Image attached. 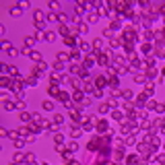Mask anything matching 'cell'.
Listing matches in <instances>:
<instances>
[{"label":"cell","instance_id":"44","mask_svg":"<svg viewBox=\"0 0 165 165\" xmlns=\"http://www.w3.org/2000/svg\"><path fill=\"white\" fill-rule=\"evenodd\" d=\"M134 81H136V83H140V85H146V83H144V74H136V76H134Z\"/></svg>","mask_w":165,"mask_h":165},{"label":"cell","instance_id":"60","mask_svg":"<svg viewBox=\"0 0 165 165\" xmlns=\"http://www.w3.org/2000/svg\"><path fill=\"white\" fill-rule=\"evenodd\" d=\"M13 165H17V163H13Z\"/></svg>","mask_w":165,"mask_h":165},{"label":"cell","instance_id":"31","mask_svg":"<svg viewBox=\"0 0 165 165\" xmlns=\"http://www.w3.org/2000/svg\"><path fill=\"white\" fill-rule=\"evenodd\" d=\"M4 109H17V101H4Z\"/></svg>","mask_w":165,"mask_h":165},{"label":"cell","instance_id":"32","mask_svg":"<svg viewBox=\"0 0 165 165\" xmlns=\"http://www.w3.org/2000/svg\"><path fill=\"white\" fill-rule=\"evenodd\" d=\"M68 58H70V52H60V54H58L60 62H64V60H68Z\"/></svg>","mask_w":165,"mask_h":165},{"label":"cell","instance_id":"42","mask_svg":"<svg viewBox=\"0 0 165 165\" xmlns=\"http://www.w3.org/2000/svg\"><path fill=\"white\" fill-rule=\"evenodd\" d=\"M74 11H76V15H81V13L87 11V6H85V4H76V6H74Z\"/></svg>","mask_w":165,"mask_h":165},{"label":"cell","instance_id":"9","mask_svg":"<svg viewBox=\"0 0 165 165\" xmlns=\"http://www.w3.org/2000/svg\"><path fill=\"white\" fill-rule=\"evenodd\" d=\"M144 76H146V79H155V76H157V68L149 66V68H146V72H144Z\"/></svg>","mask_w":165,"mask_h":165},{"label":"cell","instance_id":"40","mask_svg":"<svg viewBox=\"0 0 165 165\" xmlns=\"http://www.w3.org/2000/svg\"><path fill=\"white\" fill-rule=\"evenodd\" d=\"M54 140H56V144H62V142H64V134H62V132H58V134L54 136Z\"/></svg>","mask_w":165,"mask_h":165},{"label":"cell","instance_id":"52","mask_svg":"<svg viewBox=\"0 0 165 165\" xmlns=\"http://www.w3.org/2000/svg\"><path fill=\"white\" fill-rule=\"evenodd\" d=\"M48 6H50V8H52V11H58V8H60V4H58V2H50V4H48Z\"/></svg>","mask_w":165,"mask_h":165},{"label":"cell","instance_id":"39","mask_svg":"<svg viewBox=\"0 0 165 165\" xmlns=\"http://www.w3.org/2000/svg\"><path fill=\"white\" fill-rule=\"evenodd\" d=\"M33 43H35V37H31V35H27V37H25V48L33 46Z\"/></svg>","mask_w":165,"mask_h":165},{"label":"cell","instance_id":"21","mask_svg":"<svg viewBox=\"0 0 165 165\" xmlns=\"http://www.w3.org/2000/svg\"><path fill=\"white\" fill-rule=\"evenodd\" d=\"M95 128H97V130H103V132H107V122H105V120H99V122L95 124Z\"/></svg>","mask_w":165,"mask_h":165},{"label":"cell","instance_id":"6","mask_svg":"<svg viewBox=\"0 0 165 165\" xmlns=\"http://www.w3.org/2000/svg\"><path fill=\"white\" fill-rule=\"evenodd\" d=\"M105 85H107L105 76H97V79H95V89H101V87H105Z\"/></svg>","mask_w":165,"mask_h":165},{"label":"cell","instance_id":"48","mask_svg":"<svg viewBox=\"0 0 165 165\" xmlns=\"http://www.w3.org/2000/svg\"><path fill=\"white\" fill-rule=\"evenodd\" d=\"M122 157H124V151H122V149L114 153V159H122Z\"/></svg>","mask_w":165,"mask_h":165},{"label":"cell","instance_id":"14","mask_svg":"<svg viewBox=\"0 0 165 165\" xmlns=\"http://www.w3.org/2000/svg\"><path fill=\"white\" fill-rule=\"evenodd\" d=\"M109 87H111V89H118V87H120V81H118V76H114V74H109Z\"/></svg>","mask_w":165,"mask_h":165},{"label":"cell","instance_id":"19","mask_svg":"<svg viewBox=\"0 0 165 165\" xmlns=\"http://www.w3.org/2000/svg\"><path fill=\"white\" fill-rule=\"evenodd\" d=\"M68 83H70V87H72V89L81 91V83H79V79H74V76H70V79H68Z\"/></svg>","mask_w":165,"mask_h":165},{"label":"cell","instance_id":"26","mask_svg":"<svg viewBox=\"0 0 165 165\" xmlns=\"http://www.w3.org/2000/svg\"><path fill=\"white\" fill-rule=\"evenodd\" d=\"M31 60H35V62L39 64L41 62V54H39V52H35V50H31V56H29Z\"/></svg>","mask_w":165,"mask_h":165},{"label":"cell","instance_id":"43","mask_svg":"<svg viewBox=\"0 0 165 165\" xmlns=\"http://www.w3.org/2000/svg\"><path fill=\"white\" fill-rule=\"evenodd\" d=\"M83 89H85L87 93H91V95H93V91H95V89H93V85H91V83H85V85H83Z\"/></svg>","mask_w":165,"mask_h":165},{"label":"cell","instance_id":"49","mask_svg":"<svg viewBox=\"0 0 165 165\" xmlns=\"http://www.w3.org/2000/svg\"><path fill=\"white\" fill-rule=\"evenodd\" d=\"M2 48H4L6 52H11V50H13V48H11V41H6V39L2 41Z\"/></svg>","mask_w":165,"mask_h":165},{"label":"cell","instance_id":"50","mask_svg":"<svg viewBox=\"0 0 165 165\" xmlns=\"http://www.w3.org/2000/svg\"><path fill=\"white\" fill-rule=\"evenodd\" d=\"M79 74L83 76V79H87V76H89V70H87V68H81V70H79Z\"/></svg>","mask_w":165,"mask_h":165},{"label":"cell","instance_id":"35","mask_svg":"<svg viewBox=\"0 0 165 165\" xmlns=\"http://www.w3.org/2000/svg\"><path fill=\"white\" fill-rule=\"evenodd\" d=\"M62 122H64V116L62 114H54V124L58 126V124H62Z\"/></svg>","mask_w":165,"mask_h":165},{"label":"cell","instance_id":"2","mask_svg":"<svg viewBox=\"0 0 165 165\" xmlns=\"http://www.w3.org/2000/svg\"><path fill=\"white\" fill-rule=\"evenodd\" d=\"M19 120H21V122H25V124H29V122H33V114H29V111H21Z\"/></svg>","mask_w":165,"mask_h":165},{"label":"cell","instance_id":"58","mask_svg":"<svg viewBox=\"0 0 165 165\" xmlns=\"http://www.w3.org/2000/svg\"><path fill=\"white\" fill-rule=\"evenodd\" d=\"M163 23H165V17H163Z\"/></svg>","mask_w":165,"mask_h":165},{"label":"cell","instance_id":"3","mask_svg":"<svg viewBox=\"0 0 165 165\" xmlns=\"http://www.w3.org/2000/svg\"><path fill=\"white\" fill-rule=\"evenodd\" d=\"M37 79H39L37 74H31V76H27V79H25V87H37Z\"/></svg>","mask_w":165,"mask_h":165},{"label":"cell","instance_id":"45","mask_svg":"<svg viewBox=\"0 0 165 165\" xmlns=\"http://www.w3.org/2000/svg\"><path fill=\"white\" fill-rule=\"evenodd\" d=\"M155 107H157V103H155L153 99H149V101H146V109H155Z\"/></svg>","mask_w":165,"mask_h":165},{"label":"cell","instance_id":"12","mask_svg":"<svg viewBox=\"0 0 165 165\" xmlns=\"http://www.w3.org/2000/svg\"><path fill=\"white\" fill-rule=\"evenodd\" d=\"M93 48H95V50H97V52H101L103 48H105V41H103V39H99V37H97V39H95V41H93Z\"/></svg>","mask_w":165,"mask_h":165},{"label":"cell","instance_id":"37","mask_svg":"<svg viewBox=\"0 0 165 165\" xmlns=\"http://www.w3.org/2000/svg\"><path fill=\"white\" fill-rule=\"evenodd\" d=\"M43 109H46V111H52V109H54V103H52V101H43Z\"/></svg>","mask_w":165,"mask_h":165},{"label":"cell","instance_id":"59","mask_svg":"<svg viewBox=\"0 0 165 165\" xmlns=\"http://www.w3.org/2000/svg\"><path fill=\"white\" fill-rule=\"evenodd\" d=\"M163 107H165V103H163Z\"/></svg>","mask_w":165,"mask_h":165},{"label":"cell","instance_id":"15","mask_svg":"<svg viewBox=\"0 0 165 165\" xmlns=\"http://www.w3.org/2000/svg\"><path fill=\"white\" fill-rule=\"evenodd\" d=\"M122 97H124V101H132L134 99V93L130 91V89H124L122 91Z\"/></svg>","mask_w":165,"mask_h":165},{"label":"cell","instance_id":"22","mask_svg":"<svg viewBox=\"0 0 165 165\" xmlns=\"http://www.w3.org/2000/svg\"><path fill=\"white\" fill-rule=\"evenodd\" d=\"M87 31H89V23H79V29H76V33H87Z\"/></svg>","mask_w":165,"mask_h":165},{"label":"cell","instance_id":"7","mask_svg":"<svg viewBox=\"0 0 165 165\" xmlns=\"http://www.w3.org/2000/svg\"><path fill=\"white\" fill-rule=\"evenodd\" d=\"M97 21H99V13L91 11L89 15H87V23H97Z\"/></svg>","mask_w":165,"mask_h":165},{"label":"cell","instance_id":"23","mask_svg":"<svg viewBox=\"0 0 165 165\" xmlns=\"http://www.w3.org/2000/svg\"><path fill=\"white\" fill-rule=\"evenodd\" d=\"M74 101L76 103H83L85 101V93L83 91H74Z\"/></svg>","mask_w":165,"mask_h":165},{"label":"cell","instance_id":"30","mask_svg":"<svg viewBox=\"0 0 165 165\" xmlns=\"http://www.w3.org/2000/svg\"><path fill=\"white\" fill-rule=\"evenodd\" d=\"M64 66H66L64 62H60V60H56V62H54V70H58V72H62V70H64Z\"/></svg>","mask_w":165,"mask_h":165},{"label":"cell","instance_id":"13","mask_svg":"<svg viewBox=\"0 0 165 165\" xmlns=\"http://www.w3.org/2000/svg\"><path fill=\"white\" fill-rule=\"evenodd\" d=\"M79 50L83 52V54H87V56H89V52H91V46H89L87 41H81V43H79Z\"/></svg>","mask_w":165,"mask_h":165},{"label":"cell","instance_id":"16","mask_svg":"<svg viewBox=\"0 0 165 165\" xmlns=\"http://www.w3.org/2000/svg\"><path fill=\"white\" fill-rule=\"evenodd\" d=\"M136 163H140V159H138L136 155H128L126 157V165H136Z\"/></svg>","mask_w":165,"mask_h":165},{"label":"cell","instance_id":"10","mask_svg":"<svg viewBox=\"0 0 165 165\" xmlns=\"http://www.w3.org/2000/svg\"><path fill=\"white\" fill-rule=\"evenodd\" d=\"M58 33H60V35H62V39H64V37H68V35H72V33H70V29H68L66 25H60Z\"/></svg>","mask_w":165,"mask_h":165},{"label":"cell","instance_id":"17","mask_svg":"<svg viewBox=\"0 0 165 165\" xmlns=\"http://www.w3.org/2000/svg\"><path fill=\"white\" fill-rule=\"evenodd\" d=\"M8 13H11V17H13V19H19V17H21V8L11 6V8H8Z\"/></svg>","mask_w":165,"mask_h":165},{"label":"cell","instance_id":"20","mask_svg":"<svg viewBox=\"0 0 165 165\" xmlns=\"http://www.w3.org/2000/svg\"><path fill=\"white\" fill-rule=\"evenodd\" d=\"M64 43L66 46H76V35L72 33V35H68V37H64Z\"/></svg>","mask_w":165,"mask_h":165},{"label":"cell","instance_id":"24","mask_svg":"<svg viewBox=\"0 0 165 165\" xmlns=\"http://www.w3.org/2000/svg\"><path fill=\"white\" fill-rule=\"evenodd\" d=\"M29 130H33L31 124H29V126H23V128L19 130V136H29Z\"/></svg>","mask_w":165,"mask_h":165},{"label":"cell","instance_id":"56","mask_svg":"<svg viewBox=\"0 0 165 165\" xmlns=\"http://www.w3.org/2000/svg\"><path fill=\"white\" fill-rule=\"evenodd\" d=\"M70 165H81V163L79 161H70Z\"/></svg>","mask_w":165,"mask_h":165},{"label":"cell","instance_id":"36","mask_svg":"<svg viewBox=\"0 0 165 165\" xmlns=\"http://www.w3.org/2000/svg\"><path fill=\"white\" fill-rule=\"evenodd\" d=\"M33 15H35V23H41L43 19H46V17H43V13H41V11H35Z\"/></svg>","mask_w":165,"mask_h":165},{"label":"cell","instance_id":"57","mask_svg":"<svg viewBox=\"0 0 165 165\" xmlns=\"http://www.w3.org/2000/svg\"><path fill=\"white\" fill-rule=\"evenodd\" d=\"M163 76H165V68H163Z\"/></svg>","mask_w":165,"mask_h":165},{"label":"cell","instance_id":"29","mask_svg":"<svg viewBox=\"0 0 165 165\" xmlns=\"http://www.w3.org/2000/svg\"><path fill=\"white\" fill-rule=\"evenodd\" d=\"M79 58H81V52H70V60H72V64H79Z\"/></svg>","mask_w":165,"mask_h":165},{"label":"cell","instance_id":"5","mask_svg":"<svg viewBox=\"0 0 165 165\" xmlns=\"http://www.w3.org/2000/svg\"><path fill=\"white\" fill-rule=\"evenodd\" d=\"M48 93H50V95H54V97H56V95H60L62 91H60L58 83H54V85H50V87H48Z\"/></svg>","mask_w":165,"mask_h":165},{"label":"cell","instance_id":"51","mask_svg":"<svg viewBox=\"0 0 165 165\" xmlns=\"http://www.w3.org/2000/svg\"><path fill=\"white\" fill-rule=\"evenodd\" d=\"M46 19H48L50 23H52V21H58V15H52V13H50V15L46 17Z\"/></svg>","mask_w":165,"mask_h":165},{"label":"cell","instance_id":"4","mask_svg":"<svg viewBox=\"0 0 165 165\" xmlns=\"http://www.w3.org/2000/svg\"><path fill=\"white\" fill-rule=\"evenodd\" d=\"M23 83H25V81H21V79H15V81H13V85H11V89H13L15 93H17V91L21 93V89H23Z\"/></svg>","mask_w":165,"mask_h":165},{"label":"cell","instance_id":"25","mask_svg":"<svg viewBox=\"0 0 165 165\" xmlns=\"http://www.w3.org/2000/svg\"><path fill=\"white\" fill-rule=\"evenodd\" d=\"M153 93H155V87H153L151 83H146V85H144V95L149 97V95H153Z\"/></svg>","mask_w":165,"mask_h":165},{"label":"cell","instance_id":"54","mask_svg":"<svg viewBox=\"0 0 165 165\" xmlns=\"http://www.w3.org/2000/svg\"><path fill=\"white\" fill-rule=\"evenodd\" d=\"M103 35H105V37H107V39H109V37H111V35H114V31H111V29H105V31H103Z\"/></svg>","mask_w":165,"mask_h":165},{"label":"cell","instance_id":"53","mask_svg":"<svg viewBox=\"0 0 165 165\" xmlns=\"http://www.w3.org/2000/svg\"><path fill=\"white\" fill-rule=\"evenodd\" d=\"M19 54H21V50H11V52H8V56H13V58L19 56Z\"/></svg>","mask_w":165,"mask_h":165},{"label":"cell","instance_id":"38","mask_svg":"<svg viewBox=\"0 0 165 165\" xmlns=\"http://www.w3.org/2000/svg\"><path fill=\"white\" fill-rule=\"evenodd\" d=\"M68 151H70V153H74V151H79V142H76V140H72L70 144H68Z\"/></svg>","mask_w":165,"mask_h":165},{"label":"cell","instance_id":"41","mask_svg":"<svg viewBox=\"0 0 165 165\" xmlns=\"http://www.w3.org/2000/svg\"><path fill=\"white\" fill-rule=\"evenodd\" d=\"M56 39V33L54 31H46V41H54Z\"/></svg>","mask_w":165,"mask_h":165},{"label":"cell","instance_id":"46","mask_svg":"<svg viewBox=\"0 0 165 165\" xmlns=\"http://www.w3.org/2000/svg\"><path fill=\"white\" fill-rule=\"evenodd\" d=\"M109 107H111L109 103H103V105L99 107V111H101V114H105V111H109Z\"/></svg>","mask_w":165,"mask_h":165},{"label":"cell","instance_id":"27","mask_svg":"<svg viewBox=\"0 0 165 165\" xmlns=\"http://www.w3.org/2000/svg\"><path fill=\"white\" fill-rule=\"evenodd\" d=\"M0 87H4V89H6V87H11V79H8L6 74H2V79H0Z\"/></svg>","mask_w":165,"mask_h":165},{"label":"cell","instance_id":"34","mask_svg":"<svg viewBox=\"0 0 165 165\" xmlns=\"http://www.w3.org/2000/svg\"><path fill=\"white\" fill-rule=\"evenodd\" d=\"M70 120H72V122H79V120H81V114H79L76 109H72V111H70Z\"/></svg>","mask_w":165,"mask_h":165},{"label":"cell","instance_id":"1","mask_svg":"<svg viewBox=\"0 0 165 165\" xmlns=\"http://www.w3.org/2000/svg\"><path fill=\"white\" fill-rule=\"evenodd\" d=\"M95 62H97V58H95L93 54H89V56H85V64H83V66L87 68V70H89V68H91Z\"/></svg>","mask_w":165,"mask_h":165},{"label":"cell","instance_id":"18","mask_svg":"<svg viewBox=\"0 0 165 165\" xmlns=\"http://www.w3.org/2000/svg\"><path fill=\"white\" fill-rule=\"evenodd\" d=\"M140 50H142V54H151V52H153V46H151V41H144L142 46H140Z\"/></svg>","mask_w":165,"mask_h":165},{"label":"cell","instance_id":"55","mask_svg":"<svg viewBox=\"0 0 165 165\" xmlns=\"http://www.w3.org/2000/svg\"><path fill=\"white\" fill-rule=\"evenodd\" d=\"M15 146H25V140H21V138H17V140H15Z\"/></svg>","mask_w":165,"mask_h":165},{"label":"cell","instance_id":"47","mask_svg":"<svg viewBox=\"0 0 165 165\" xmlns=\"http://www.w3.org/2000/svg\"><path fill=\"white\" fill-rule=\"evenodd\" d=\"M23 157H25V155H23V153H15V155H13V161L17 163V161H21Z\"/></svg>","mask_w":165,"mask_h":165},{"label":"cell","instance_id":"28","mask_svg":"<svg viewBox=\"0 0 165 165\" xmlns=\"http://www.w3.org/2000/svg\"><path fill=\"white\" fill-rule=\"evenodd\" d=\"M122 116H124V114H122V111H118V109H114V111H111V118H114V120H118V122H122V120H124Z\"/></svg>","mask_w":165,"mask_h":165},{"label":"cell","instance_id":"33","mask_svg":"<svg viewBox=\"0 0 165 165\" xmlns=\"http://www.w3.org/2000/svg\"><path fill=\"white\" fill-rule=\"evenodd\" d=\"M79 70H81V68H79V64H72V62L68 64V72H70V74H74V72H79Z\"/></svg>","mask_w":165,"mask_h":165},{"label":"cell","instance_id":"8","mask_svg":"<svg viewBox=\"0 0 165 165\" xmlns=\"http://www.w3.org/2000/svg\"><path fill=\"white\" fill-rule=\"evenodd\" d=\"M83 134V126H72V130H70V136L72 138H79Z\"/></svg>","mask_w":165,"mask_h":165},{"label":"cell","instance_id":"11","mask_svg":"<svg viewBox=\"0 0 165 165\" xmlns=\"http://www.w3.org/2000/svg\"><path fill=\"white\" fill-rule=\"evenodd\" d=\"M58 21L64 25V23H70V21H72V17H68L66 13H58Z\"/></svg>","mask_w":165,"mask_h":165}]
</instances>
